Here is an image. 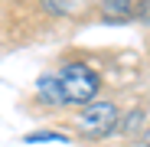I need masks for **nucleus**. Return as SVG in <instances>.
Segmentation results:
<instances>
[{"label": "nucleus", "instance_id": "4", "mask_svg": "<svg viewBox=\"0 0 150 147\" xmlns=\"http://www.w3.org/2000/svg\"><path fill=\"white\" fill-rule=\"evenodd\" d=\"M101 13L111 20H124L131 16V0H101Z\"/></svg>", "mask_w": 150, "mask_h": 147}, {"label": "nucleus", "instance_id": "1", "mask_svg": "<svg viewBox=\"0 0 150 147\" xmlns=\"http://www.w3.org/2000/svg\"><path fill=\"white\" fill-rule=\"evenodd\" d=\"M101 79L82 62H69L56 72H46L36 82V95L46 105H85L98 95Z\"/></svg>", "mask_w": 150, "mask_h": 147}, {"label": "nucleus", "instance_id": "6", "mask_svg": "<svg viewBox=\"0 0 150 147\" xmlns=\"http://www.w3.org/2000/svg\"><path fill=\"white\" fill-rule=\"evenodd\" d=\"M140 16L150 20V0H144V4H140Z\"/></svg>", "mask_w": 150, "mask_h": 147}, {"label": "nucleus", "instance_id": "5", "mask_svg": "<svg viewBox=\"0 0 150 147\" xmlns=\"http://www.w3.org/2000/svg\"><path fill=\"white\" fill-rule=\"evenodd\" d=\"M26 141H30V144H39V141H56V144H65L69 137H65V134H59V131H52V134H49V131H42V134H30Z\"/></svg>", "mask_w": 150, "mask_h": 147}, {"label": "nucleus", "instance_id": "7", "mask_svg": "<svg viewBox=\"0 0 150 147\" xmlns=\"http://www.w3.org/2000/svg\"><path fill=\"white\" fill-rule=\"evenodd\" d=\"M144 147H150V131H147V137H144Z\"/></svg>", "mask_w": 150, "mask_h": 147}, {"label": "nucleus", "instance_id": "3", "mask_svg": "<svg viewBox=\"0 0 150 147\" xmlns=\"http://www.w3.org/2000/svg\"><path fill=\"white\" fill-rule=\"evenodd\" d=\"M101 0H46V7L59 16H88Z\"/></svg>", "mask_w": 150, "mask_h": 147}, {"label": "nucleus", "instance_id": "2", "mask_svg": "<svg viewBox=\"0 0 150 147\" xmlns=\"http://www.w3.org/2000/svg\"><path fill=\"white\" fill-rule=\"evenodd\" d=\"M79 131L91 141H101L108 137L111 131H117V108L105 98H91V102L82 105V114H79Z\"/></svg>", "mask_w": 150, "mask_h": 147}]
</instances>
